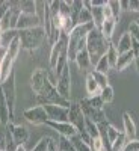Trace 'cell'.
Here are the masks:
<instances>
[{
    "instance_id": "obj_1",
    "label": "cell",
    "mask_w": 139,
    "mask_h": 151,
    "mask_svg": "<svg viewBox=\"0 0 139 151\" xmlns=\"http://www.w3.org/2000/svg\"><path fill=\"white\" fill-rule=\"evenodd\" d=\"M94 23L89 24H77L68 35V41H67V53H68V64L76 60L79 52H82L83 48H86V36L92 29H94Z\"/></svg>"
},
{
    "instance_id": "obj_2",
    "label": "cell",
    "mask_w": 139,
    "mask_h": 151,
    "mask_svg": "<svg viewBox=\"0 0 139 151\" xmlns=\"http://www.w3.org/2000/svg\"><path fill=\"white\" fill-rule=\"evenodd\" d=\"M112 42L103 36V33L100 32L97 27H94L86 36V52L91 58V64L95 67V64L100 60V58H103L107 53V48Z\"/></svg>"
},
{
    "instance_id": "obj_3",
    "label": "cell",
    "mask_w": 139,
    "mask_h": 151,
    "mask_svg": "<svg viewBox=\"0 0 139 151\" xmlns=\"http://www.w3.org/2000/svg\"><path fill=\"white\" fill-rule=\"evenodd\" d=\"M35 98L38 106H45V104H56V106H64V107H70L71 101H67L65 98H62L56 89V86L50 82V79H47L42 86L35 92Z\"/></svg>"
},
{
    "instance_id": "obj_4",
    "label": "cell",
    "mask_w": 139,
    "mask_h": 151,
    "mask_svg": "<svg viewBox=\"0 0 139 151\" xmlns=\"http://www.w3.org/2000/svg\"><path fill=\"white\" fill-rule=\"evenodd\" d=\"M18 38L21 42V48L27 50V52H35L45 42V40H48L42 26L27 30H18Z\"/></svg>"
},
{
    "instance_id": "obj_5",
    "label": "cell",
    "mask_w": 139,
    "mask_h": 151,
    "mask_svg": "<svg viewBox=\"0 0 139 151\" xmlns=\"http://www.w3.org/2000/svg\"><path fill=\"white\" fill-rule=\"evenodd\" d=\"M68 122L74 125L76 130H77V134L86 144H89V145L92 144V139L86 133V127H85L86 119H85V115H83V112L80 109L79 101H71V104L68 107Z\"/></svg>"
},
{
    "instance_id": "obj_6",
    "label": "cell",
    "mask_w": 139,
    "mask_h": 151,
    "mask_svg": "<svg viewBox=\"0 0 139 151\" xmlns=\"http://www.w3.org/2000/svg\"><path fill=\"white\" fill-rule=\"evenodd\" d=\"M3 89V94H5V98L8 101V106H9V113H11V119L14 118V113H15V98H17V88H15V73L12 71L11 76L0 83Z\"/></svg>"
},
{
    "instance_id": "obj_7",
    "label": "cell",
    "mask_w": 139,
    "mask_h": 151,
    "mask_svg": "<svg viewBox=\"0 0 139 151\" xmlns=\"http://www.w3.org/2000/svg\"><path fill=\"white\" fill-rule=\"evenodd\" d=\"M56 89L62 98L67 101H71V73H70V64L62 70V73L58 76Z\"/></svg>"
},
{
    "instance_id": "obj_8",
    "label": "cell",
    "mask_w": 139,
    "mask_h": 151,
    "mask_svg": "<svg viewBox=\"0 0 139 151\" xmlns=\"http://www.w3.org/2000/svg\"><path fill=\"white\" fill-rule=\"evenodd\" d=\"M23 116L29 124H33V125L47 124V121H48V116L42 106H33V107L26 109L23 112Z\"/></svg>"
},
{
    "instance_id": "obj_9",
    "label": "cell",
    "mask_w": 139,
    "mask_h": 151,
    "mask_svg": "<svg viewBox=\"0 0 139 151\" xmlns=\"http://www.w3.org/2000/svg\"><path fill=\"white\" fill-rule=\"evenodd\" d=\"M79 104H80V109H82L83 115H85V119H89V121H92L94 124H102V122L107 121V119H106V113L103 112V109L91 107L89 104L85 101V98L80 100Z\"/></svg>"
},
{
    "instance_id": "obj_10",
    "label": "cell",
    "mask_w": 139,
    "mask_h": 151,
    "mask_svg": "<svg viewBox=\"0 0 139 151\" xmlns=\"http://www.w3.org/2000/svg\"><path fill=\"white\" fill-rule=\"evenodd\" d=\"M48 121H55V122H68V107L64 106H56V104H45L42 106Z\"/></svg>"
},
{
    "instance_id": "obj_11",
    "label": "cell",
    "mask_w": 139,
    "mask_h": 151,
    "mask_svg": "<svg viewBox=\"0 0 139 151\" xmlns=\"http://www.w3.org/2000/svg\"><path fill=\"white\" fill-rule=\"evenodd\" d=\"M6 129L11 132L12 137H14V141L17 144V147H23L29 141V130L26 127H23V125H15L12 124V121L6 125Z\"/></svg>"
},
{
    "instance_id": "obj_12",
    "label": "cell",
    "mask_w": 139,
    "mask_h": 151,
    "mask_svg": "<svg viewBox=\"0 0 139 151\" xmlns=\"http://www.w3.org/2000/svg\"><path fill=\"white\" fill-rule=\"evenodd\" d=\"M50 129H53L59 136H64V137H68V139H71V137H74L76 134H77V130H76V127L73 124L70 122H55V121H47V124Z\"/></svg>"
},
{
    "instance_id": "obj_13",
    "label": "cell",
    "mask_w": 139,
    "mask_h": 151,
    "mask_svg": "<svg viewBox=\"0 0 139 151\" xmlns=\"http://www.w3.org/2000/svg\"><path fill=\"white\" fill-rule=\"evenodd\" d=\"M42 26V21L40 20L38 15H29V14H21L17 23V30H27L33 27Z\"/></svg>"
},
{
    "instance_id": "obj_14",
    "label": "cell",
    "mask_w": 139,
    "mask_h": 151,
    "mask_svg": "<svg viewBox=\"0 0 139 151\" xmlns=\"http://www.w3.org/2000/svg\"><path fill=\"white\" fill-rule=\"evenodd\" d=\"M122 125H124V134L129 141H135L136 139V124L132 119L130 113L129 112H124L122 113Z\"/></svg>"
},
{
    "instance_id": "obj_15",
    "label": "cell",
    "mask_w": 139,
    "mask_h": 151,
    "mask_svg": "<svg viewBox=\"0 0 139 151\" xmlns=\"http://www.w3.org/2000/svg\"><path fill=\"white\" fill-rule=\"evenodd\" d=\"M11 121L12 119H11V113H9V106H8V101L5 98L2 86H0V124L6 127Z\"/></svg>"
},
{
    "instance_id": "obj_16",
    "label": "cell",
    "mask_w": 139,
    "mask_h": 151,
    "mask_svg": "<svg viewBox=\"0 0 139 151\" xmlns=\"http://www.w3.org/2000/svg\"><path fill=\"white\" fill-rule=\"evenodd\" d=\"M133 62H135V53L130 50V52L122 53V55L118 56V60H117L115 68H117L118 71H124V70H127V68L133 64Z\"/></svg>"
},
{
    "instance_id": "obj_17",
    "label": "cell",
    "mask_w": 139,
    "mask_h": 151,
    "mask_svg": "<svg viewBox=\"0 0 139 151\" xmlns=\"http://www.w3.org/2000/svg\"><path fill=\"white\" fill-rule=\"evenodd\" d=\"M76 64H77V67L82 70V71H88L91 67H92V64H91V58H89V55H88V52H86V48H83L82 52H79L77 53V56H76Z\"/></svg>"
},
{
    "instance_id": "obj_18",
    "label": "cell",
    "mask_w": 139,
    "mask_h": 151,
    "mask_svg": "<svg viewBox=\"0 0 139 151\" xmlns=\"http://www.w3.org/2000/svg\"><path fill=\"white\" fill-rule=\"evenodd\" d=\"M115 47H117L118 55H122V53L130 52V50H132V36H130V33H129V32L122 33L121 38H120V41H118V44H117Z\"/></svg>"
},
{
    "instance_id": "obj_19",
    "label": "cell",
    "mask_w": 139,
    "mask_h": 151,
    "mask_svg": "<svg viewBox=\"0 0 139 151\" xmlns=\"http://www.w3.org/2000/svg\"><path fill=\"white\" fill-rule=\"evenodd\" d=\"M115 26H117V18H104L102 27H100V32L103 33V36L106 40H112V35H113V30H115Z\"/></svg>"
},
{
    "instance_id": "obj_20",
    "label": "cell",
    "mask_w": 139,
    "mask_h": 151,
    "mask_svg": "<svg viewBox=\"0 0 139 151\" xmlns=\"http://www.w3.org/2000/svg\"><path fill=\"white\" fill-rule=\"evenodd\" d=\"M106 6V5H104ZM104 6H94L91 8V14H92V23L94 26L100 30V27H102V24L104 21V12H103V8Z\"/></svg>"
},
{
    "instance_id": "obj_21",
    "label": "cell",
    "mask_w": 139,
    "mask_h": 151,
    "mask_svg": "<svg viewBox=\"0 0 139 151\" xmlns=\"http://www.w3.org/2000/svg\"><path fill=\"white\" fill-rule=\"evenodd\" d=\"M85 86H86V92L89 94V97L100 95V91H102V89L98 88V85H97V82L94 80V77H92V74H91V73H88V76H86Z\"/></svg>"
},
{
    "instance_id": "obj_22",
    "label": "cell",
    "mask_w": 139,
    "mask_h": 151,
    "mask_svg": "<svg viewBox=\"0 0 139 151\" xmlns=\"http://www.w3.org/2000/svg\"><path fill=\"white\" fill-rule=\"evenodd\" d=\"M70 141H71V144H73V147H74L76 151H92L91 145H89V144H86L79 134H76L74 137H71Z\"/></svg>"
},
{
    "instance_id": "obj_23",
    "label": "cell",
    "mask_w": 139,
    "mask_h": 151,
    "mask_svg": "<svg viewBox=\"0 0 139 151\" xmlns=\"http://www.w3.org/2000/svg\"><path fill=\"white\" fill-rule=\"evenodd\" d=\"M18 8H20V11H21V14L36 15L35 2H32V0H23V2H18Z\"/></svg>"
},
{
    "instance_id": "obj_24",
    "label": "cell",
    "mask_w": 139,
    "mask_h": 151,
    "mask_svg": "<svg viewBox=\"0 0 139 151\" xmlns=\"http://www.w3.org/2000/svg\"><path fill=\"white\" fill-rule=\"evenodd\" d=\"M130 141L125 137V134L121 132L120 133V136L117 137L115 141H113V144H112V151H122L125 147H127V144H129Z\"/></svg>"
},
{
    "instance_id": "obj_25",
    "label": "cell",
    "mask_w": 139,
    "mask_h": 151,
    "mask_svg": "<svg viewBox=\"0 0 139 151\" xmlns=\"http://www.w3.org/2000/svg\"><path fill=\"white\" fill-rule=\"evenodd\" d=\"M94 80L97 82L98 88L100 89H103V88H106L109 85V79H107V74H103V73H98V71H91Z\"/></svg>"
},
{
    "instance_id": "obj_26",
    "label": "cell",
    "mask_w": 139,
    "mask_h": 151,
    "mask_svg": "<svg viewBox=\"0 0 139 151\" xmlns=\"http://www.w3.org/2000/svg\"><path fill=\"white\" fill-rule=\"evenodd\" d=\"M118 52H117V47L113 45V44H110L109 45V48H107V53H106V58H107V60H109V65L110 67H113L115 68V65H117V60H118Z\"/></svg>"
},
{
    "instance_id": "obj_27",
    "label": "cell",
    "mask_w": 139,
    "mask_h": 151,
    "mask_svg": "<svg viewBox=\"0 0 139 151\" xmlns=\"http://www.w3.org/2000/svg\"><path fill=\"white\" fill-rule=\"evenodd\" d=\"M100 97H102L103 103L104 104H109L113 101V88L110 85H107L106 88H103L102 91H100Z\"/></svg>"
},
{
    "instance_id": "obj_28",
    "label": "cell",
    "mask_w": 139,
    "mask_h": 151,
    "mask_svg": "<svg viewBox=\"0 0 139 151\" xmlns=\"http://www.w3.org/2000/svg\"><path fill=\"white\" fill-rule=\"evenodd\" d=\"M58 151H76L71 141L68 137H64V136H59L58 139Z\"/></svg>"
},
{
    "instance_id": "obj_29",
    "label": "cell",
    "mask_w": 139,
    "mask_h": 151,
    "mask_svg": "<svg viewBox=\"0 0 139 151\" xmlns=\"http://www.w3.org/2000/svg\"><path fill=\"white\" fill-rule=\"evenodd\" d=\"M85 127H86V133H88V136H89L91 139L100 137V133H98V125H97V124H94V122H92V121H89V119H86Z\"/></svg>"
},
{
    "instance_id": "obj_30",
    "label": "cell",
    "mask_w": 139,
    "mask_h": 151,
    "mask_svg": "<svg viewBox=\"0 0 139 151\" xmlns=\"http://www.w3.org/2000/svg\"><path fill=\"white\" fill-rule=\"evenodd\" d=\"M109 68H110V65H109V60H107V58H106V55H104L103 58H100V60H98L97 64H95V67H94V71H98V73L107 74Z\"/></svg>"
},
{
    "instance_id": "obj_31",
    "label": "cell",
    "mask_w": 139,
    "mask_h": 151,
    "mask_svg": "<svg viewBox=\"0 0 139 151\" xmlns=\"http://www.w3.org/2000/svg\"><path fill=\"white\" fill-rule=\"evenodd\" d=\"M85 101L89 104L91 107H95V109H103L104 103H103V100L100 95H94V97H86L85 98Z\"/></svg>"
},
{
    "instance_id": "obj_32",
    "label": "cell",
    "mask_w": 139,
    "mask_h": 151,
    "mask_svg": "<svg viewBox=\"0 0 139 151\" xmlns=\"http://www.w3.org/2000/svg\"><path fill=\"white\" fill-rule=\"evenodd\" d=\"M120 133H121V132H120L118 129H115L110 122H107V137H109L110 145H112V144H113V141H115L117 137L120 136Z\"/></svg>"
},
{
    "instance_id": "obj_33",
    "label": "cell",
    "mask_w": 139,
    "mask_h": 151,
    "mask_svg": "<svg viewBox=\"0 0 139 151\" xmlns=\"http://www.w3.org/2000/svg\"><path fill=\"white\" fill-rule=\"evenodd\" d=\"M48 142H50V136H44L40 139V142H38L32 151H47V147H48Z\"/></svg>"
},
{
    "instance_id": "obj_34",
    "label": "cell",
    "mask_w": 139,
    "mask_h": 151,
    "mask_svg": "<svg viewBox=\"0 0 139 151\" xmlns=\"http://www.w3.org/2000/svg\"><path fill=\"white\" fill-rule=\"evenodd\" d=\"M109 6L112 9V14L113 17H115L117 20L120 18V14H121V6H120V2H117V0H109Z\"/></svg>"
},
{
    "instance_id": "obj_35",
    "label": "cell",
    "mask_w": 139,
    "mask_h": 151,
    "mask_svg": "<svg viewBox=\"0 0 139 151\" xmlns=\"http://www.w3.org/2000/svg\"><path fill=\"white\" fill-rule=\"evenodd\" d=\"M35 8H36V15L40 17V20H44V14H45V2L40 0V2H35Z\"/></svg>"
},
{
    "instance_id": "obj_36",
    "label": "cell",
    "mask_w": 139,
    "mask_h": 151,
    "mask_svg": "<svg viewBox=\"0 0 139 151\" xmlns=\"http://www.w3.org/2000/svg\"><path fill=\"white\" fill-rule=\"evenodd\" d=\"M129 33H130V36L133 38V40H136V41L139 42V26L136 24V21L130 23V26H129Z\"/></svg>"
},
{
    "instance_id": "obj_37",
    "label": "cell",
    "mask_w": 139,
    "mask_h": 151,
    "mask_svg": "<svg viewBox=\"0 0 139 151\" xmlns=\"http://www.w3.org/2000/svg\"><path fill=\"white\" fill-rule=\"evenodd\" d=\"M6 145V127L0 124V151H5Z\"/></svg>"
},
{
    "instance_id": "obj_38",
    "label": "cell",
    "mask_w": 139,
    "mask_h": 151,
    "mask_svg": "<svg viewBox=\"0 0 139 151\" xmlns=\"http://www.w3.org/2000/svg\"><path fill=\"white\" fill-rule=\"evenodd\" d=\"M11 9V2H8V0H5V2H0V20H2L6 12Z\"/></svg>"
},
{
    "instance_id": "obj_39",
    "label": "cell",
    "mask_w": 139,
    "mask_h": 151,
    "mask_svg": "<svg viewBox=\"0 0 139 151\" xmlns=\"http://www.w3.org/2000/svg\"><path fill=\"white\" fill-rule=\"evenodd\" d=\"M122 151H139V141L135 139V141H130L127 144V147H125Z\"/></svg>"
},
{
    "instance_id": "obj_40",
    "label": "cell",
    "mask_w": 139,
    "mask_h": 151,
    "mask_svg": "<svg viewBox=\"0 0 139 151\" xmlns=\"http://www.w3.org/2000/svg\"><path fill=\"white\" fill-rule=\"evenodd\" d=\"M129 11L139 12V0H129Z\"/></svg>"
},
{
    "instance_id": "obj_41",
    "label": "cell",
    "mask_w": 139,
    "mask_h": 151,
    "mask_svg": "<svg viewBox=\"0 0 139 151\" xmlns=\"http://www.w3.org/2000/svg\"><path fill=\"white\" fill-rule=\"evenodd\" d=\"M47 151H58V142L53 139V137H50V142H48Z\"/></svg>"
},
{
    "instance_id": "obj_42",
    "label": "cell",
    "mask_w": 139,
    "mask_h": 151,
    "mask_svg": "<svg viewBox=\"0 0 139 151\" xmlns=\"http://www.w3.org/2000/svg\"><path fill=\"white\" fill-rule=\"evenodd\" d=\"M106 3H107L106 0H91L89 6H91V8H94V6H104Z\"/></svg>"
},
{
    "instance_id": "obj_43",
    "label": "cell",
    "mask_w": 139,
    "mask_h": 151,
    "mask_svg": "<svg viewBox=\"0 0 139 151\" xmlns=\"http://www.w3.org/2000/svg\"><path fill=\"white\" fill-rule=\"evenodd\" d=\"M120 6H121V11H129V0H121Z\"/></svg>"
},
{
    "instance_id": "obj_44",
    "label": "cell",
    "mask_w": 139,
    "mask_h": 151,
    "mask_svg": "<svg viewBox=\"0 0 139 151\" xmlns=\"http://www.w3.org/2000/svg\"><path fill=\"white\" fill-rule=\"evenodd\" d=\"M135 65H136V70L139 71V55L135 58Z\"/></svg>"
},
{
    "instance_id": "obj_45",
    "label": "cell",
    "mask_w": 139,
    "mask_h": 151,
    "mask_svg": "<svg viewBox=\"0 0 139 151\" xmlns=\"http://www.w3.org/2000/svg\"><path fill=\"white\" fill-rule=\"evenodd\" d=\"M2 36H3V30H2V27H0V44H2Z\"/></svg>"
},
{
    "instance_id": "obj_46",
    "label": "cell",
    "mask_w": 139,
    "mask_h": 151,
    "mask_svg": "<svg viewBox=\"0 0 139 151\" xmlns=\"http://www.w3.org/2000/svg\"><path fill=\"white\" fill-rule=\"evenodd\" d=\"M15 151H26V148H24V147H18Z\"/></svg>"
},
{
    "instance_id": "obj_47",
    "label": "cell",
    "mask_w": 139,
    "mask_h": 151,
    "mask_svg": "<svg viewBox=\"0 0 139 151\" xmlns=\"http://www.w3.org/2000/svg\"><path fill=\"white\" fill-rule=\"evenodd\" d=\"M0 74H2V62H0Z\"/></svg>"
},
{
    "instance_id": "obj_48",
    "label": "cell",
    "mask_w": 139,
    "mask_h": 151,
    "mask_svg": "<svg viewBox=\"0 0 139 151\" xmlns=\"http://www.w3.org/2000/svg\"><path fill=\"white\" fill-rule=\"evenodd\" d=\"M136 24H138V26H139V18H138V20H136Z\"/></svg>"
},
{
    "instance_id": "obj_49",
    "label": "cell",
    "mask_w": 139,
    "mask_h": 151,
    "mask_svg": "<svg viewBox=\"0 0 139 151\" xmlns=\"http://www.w3.org/2000/svg\"><path fill=\"white\" fill-rule=\"evenodd\" d=\"M102 151H106V150H102Z\"/></svg>"
}]
</instances>
